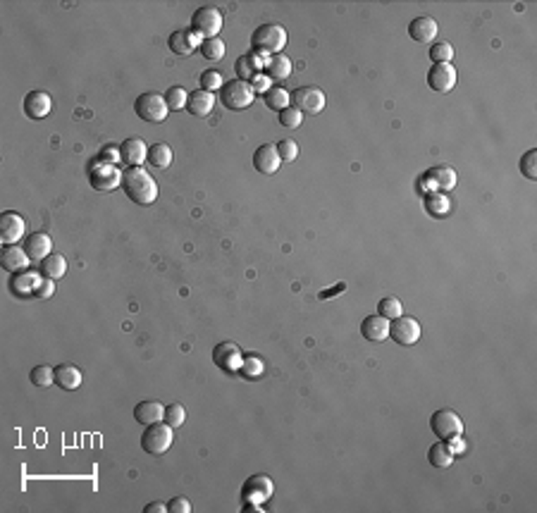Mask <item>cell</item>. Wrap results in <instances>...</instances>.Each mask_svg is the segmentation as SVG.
<instances>
[{
  "label": "cell",
  "instance_id": "cell-1",
  "mask_svg": "<svg viewBox=\"0 0 537 513\" xmlns=\"http://www.w3.org/2000/svg\"><path fill=\"white\" fill-rule=\"evenodd\" d=\"M122 189H125L129 200H134L139 205H151L158 198L156 179L144 167H127L122 172Z\"/></svg>",
  "mask_w": 537,
  "mask_h": 513
},
{
  "label": "cell",
  "instance_id": "cell-2",
  "mask_svg": "<svg viewBox=\"0 0 537 513\" xmlns=\"http://www.w3.org/2000/svg\"><path fill=\"white\" fill-rule=\"evenodd\" d=\"M287 29L282 25H261L251 36V48L256 55H280L287 46Z\"/></svg>",
  "mask_w": 537,
  "mask_h": 513
},
{
  "label": "cell",
  "instance_id": "cell-3",
  "mask_svg": "<svg viewBox=\"0 0 537 513\" xmlns=\"http://www.w3.org/2000/svg\"><path fill=\"white\" fill-rule=\"evenodd\" d=\"M172 439L175 430L168 423H153V425H146L144 435H141V449L151 456H161L172 446Z\"/></svg>",
  "mask_w": 537,
  "mask_h": 513
},
{
  "label": "cell",
  "instance_id": "cell-4",
  "mask_svg": "<svg viewBox=\"0 0 537 513\" xmlns=\"http://www.w3.org/2000/svg\"><path fill=\"white\" fill-rule=\"evenodd\" d=\"M220 98H222V105L229 110H246L251 108L253 98H256V88H253L251 81L234 79L220 88Z\"/></svg>",
  "mask_w": 537,
  "mask_h": 513
},
{
  "label": "cell",
  "instance_id": "cell-5",
  "mask_svg": "<svg viewBox=\"0 0 537 513\" xmlns=\"http://www.w3.org/2000/svg\"><path fill=\"white\" fill-rule=\"evenodd\" d=\"M134 110H137V115L144 122H149V125H158V122H163L170 113L165 96H161V93L156 91L141 93V96L134 100Z\"/></svg>",
  "mask_w": 537,
  "mask_h": 513
},
{
  "label": "cell",
  "instance_id": "cell-6",
  "mask_svg": "<svg viewBox=\"0 0 537 513\" xmlns=\"http://www.w3.org/2000/svg\"><path fill=\"white\" fill-rule=\"evenodd\" d=\"M430 430L435 432V437L440 442H447L451 437H458L463 435V420L456 411L451 409H440L435 411L433 418H430Z\"/></svg>",
  "mask_w": 537,
  "mask_h": 513
},
{
  "label": "cell",
  "instance_id": "cell-7",
  "mask_svg": "<svg viewBox=\"0 0 537 513\" xmlns=\"http://www.w3.org/2000/svg\"><path fill=\"white\" fill-rule=\"evenodd\" d=\"M191 29L198 34L200 39H217L222 29V13L215 8V5H203L198 8L191 17Z\"/></svg>",
  "mask_w": 537,
  "mask_h": 513
},
{
  "label": "cell",
  "instance_id": "cell-8",
  "mask_svg": "<svg viewBox=\"0 0 537 513\" xmlns=\"http://www.w3.org/2000/svg\"><path fill=\"white\" fill-rule=\"evenodd\" d=\"M327 105V96L318 86H301L292 93V108H297L301 115H318Z\"/></svg>",
  "mask_w": 537,
  "mask_h": 513
},
{
  "label": "cell",
  "instance_id": "cell-9",
  "mask_svg": "<svg viewBox=\"0 0 537 513\" xmlns=\"http://www.w3.org/2000/svg\"><path fill=\"white\" fill-rule=\"evenodd\" d=\"M98 165H91L88 170V179L96 191H113V189L122 186V172L115 167L113 163L96 160Z\"/></svg>",
  "mask_w": 537,
  "mask_h": 513
},
{
  "label": "cell",
  "instance_id": "cell-10",
  "mask_svg": "<svg viewBox=\"0 0 537 513\" xmlns=\"http://www.w3.org/2000/svg\"><path fill=\"white\" fill-rule=\"evenodd\" d=\"M423 329H421V322L416 317H409V315H399L397 320L389 322V337H392L397 344L401 346H411L421 339Z\"/></svg>",
  "mask_w": 537,
  "mask_h": 513
},
{
  "label": "cell",
  "instance_id": "cell-11",
  "mask_svg": "<svg viewBox=\"0 0 537 513\" xmlns=\"http://www.w3.org/2000/svg\"><path fill=\"white\" fill-rule=\"evenodd\" d=\"M273 492H275V482L270 480L268 475H253L244 482V487H241V499H244V504L246 501H249V504H263V501L273 497Z\"/></svg>",
  "mask_w": 537,
  "mask_h": 513
},
{
  "label": "cell",
  "instance_id": "cell-12",
  "mask_svg": "<svg viewBox=\"0 0 537 513\" xmlns=\"http://www.w3.org/2000/svg\"><path fill=\"white\" fill-rule=\"evenodd\" d=\"M241 361H244V356H241V349L234 341H220V344L212 349V363H215L222 373H237L241 368Z\"/></svg>",
  "mask_w": 537,
  "mask_h": 513
},
{
  "label": "cell",
  "instance_id": "cell-13",
  "mask_svg": "<svg viewBox=\"0 0 537 513\" xmlns=\"http://www.w3.org/2000/svg\"><path fill=\"white\" fill-rule=\"evenodd\" d=\"M456 67L451 62H437L430 67L428 72V86L437 93H449L454 86H456Z\"/></svg>",
  "mask_w": 537,
  "mask_h": 513
},
{
  "label": "cell",
  "instance_id": "cell-14",
  "mask_svg": "<svg viewBox=\"0 0 537 513\" xmlns=\"http://www.w3.org/2000/svg\"><path fill=\"white\" fill-rule=\"evenodd\" d=\"M25 217L20 213H3L0 215V241L5 246H15L25 239Z\"/></svg>",
  "mask_w": 537,
  "mask_h": 513
},
{
  "label": "cell",
  "instance_id": "cell-15",
  "mask_svg": "<svg viewBox=\"0 0 537 513\" xmlns=\"http://www.w3.org/2000/svg\"><path fill=\"white\" fill-rule=\"evenodd\" d=\"M168 46L177 55H191L193 50L200 48V36L193 29H177L175 34H170Z\"/></svg>",
  "mask_w": 537,
  "mask_h": 513
},
{
  "label": "cell",
  "instance_id": "cell-16",
  "mask_svg": "<svg viewBox=\"0 0 537 513\" xmlns=\"http://www.w3.org/2000/svg\"><path fill=\"white\" fill-rule=\"evenodd\" d=\"M280 153H277L275 144H263L258 146L256 153H253V167L258 170L261 175H275L280 170Z\"/></svg>",
  "mask_w": 537,
  "mask_h": 513
},
{
  "label": "cell",
  "instance_id": "cell-17",
  "mask_svg": "<svg viewBox=\"0 0 537 513\" xmlns=\"http://www.w3.org/2000/svg\"><path fill=\"white\" fill-rule=\"evenodd\" d=\"M120 160L127 167H141V163L149 160V149L141 139H127L120 144Z\"/></svg>",
  "mask_w": 537,
  "mask_h": 513
},
{
  "label": "cell",
  "instance_id": "cell-18",
  "mask_svg": "<svg viewBox=\"0 0 537 513\" xmlns=\"http://www.w3.org/2000/svg\"><path fill=\"white\" fill-rule=\"evenodd\" d=\"M437 22L433 17L423 15V17H416V20L409 25V36L416 41V43H433L437 39Z\"/></svg>",
  "mask_w": 537,
  "mask_h": 513
},
{
  "label": "cell",
  "instance_id": "cell-19",
  "mask_svg": "<svg viewBox=\"0 0 537 513\" xmlns=\"http://www.w3.org/2000/svg\"><path fill=\"white\" fill-rule=\"evenodd\" d=\"M50 249H53V239L43 232H34L25 239V251L32 263H41L43 258H48Z\"/></svg>",
  "mask_w": 537,
  "mask_h": 513
},
{
  "label": "cell",
  "instance_id": "cell-20",
  "mask_svg": "<svg viewBox=\"0 0 537 513\" xmlns=\"http://www.w3.org/2000/svg\"><path fill=\"white\" fill-rule=\"evenodd\" d=\"M50 108H53V100L46 91H32L27 93L25 98V113L27 117L32 120H43V117L50 115Z\"/></svg>",
  "mask_w": 537,
  "mask_h": 513
},
{
  "label": "cell",
  "instance_id": "cell-21",
  "mask_svg": "<svg viewBox=\"0 0 537 513\" xmlns=\"http://www.w3.org/2000/svg\"><path fill=\"white\" fill-rule=\"evenodd\" d=\"M215 108V93L203 91V88H196L193 93H189L186 100V110L193 117H208Z\"/></svg>",
  "mask_w": 537,
  "mask_h": 513
},
{
  "label": "cell",
  "instance_id": "cell-22",
  "mask_svg": "<svg viewBox=\"0 0 537 513\" xmlns=\"http://www.w3.org/2000/svg\"><path fill=\"white\" fill-rule=\"evenodd\" d=\"M389 322L392 320H387V317L380 315V313L368 315L363 320V325H361V334L370 341H385L389 337Z\"/></svg>",
  "mask_w": 537,
  "mask_h": 513
},
{
  "label": "cell",
  "instance_id": "cell-23",
  "mask_svg": "<svg viewBox=\"0 0 537 513\" xmlns=\"http://www.w3.org/2000/svg\"><path fill=\"white\" fill-rule=\"evenodd\" d=\"M134 418L141 425H153V423L165 420V406L161 401H141L134 406Z\"/></svg>",
  "mask_w": 537,
  "mask_h": 513
},
{
  "label": "cell",
  "instance_id": "cell-24",
  "mask_svg": "<svg viewBox=\"0 0 537 513\" xmlns=\"http://www.w3.org/2000/svg\"><path fill=\"white\" fill-rule=\"evenodd\" d=\"M32 263L27 256L25 249H20V246H5L3 249V256H0V265H3V270H8V273H20V270H25L27 265Z\"/></svg>",
  "mask_w": 537,
  "mask_h": 513
},
{
  "label": "cell",
  "instance_id": "cell-25",
  "mask_svg": "<svg viewBox=\"0 0 537 513\" xmlns=\"http://www.w3.org/2000/svg\"><path fill=\"white\" fill-rule=\"evenodd\" d=\"M55 385L64 389V392H74L81 385V370L76 365L62 363L55 368Z\"/></svg>",
  "mask_w": 537,
  "mask_h": 513
},
{
  "label": "cell",
  "instance_id": "cell-26",
  "mask_svg": "<svg viewBox=\"0 0 537 513\" xmlns=\"http://www.w3.org/2000/svg\"><path fill=\"white\" fill-rule=\"evenodd\" d=\"M39 273L46 277V280H62L64 273H67V261H64V256H60V253H55V256L43 258V261L39 263Z\"/></svg>",
  "mask_w": 537,
  "mask_h": 513
},
{
  "label": "cell",
  "instance_id": "cell-27",
  "mask_svg": "<svg viewBox=\"0 0 537 513\" xmlns=\"http://www.w3.org/2000/svg\"><path fill=\"white\" fill-rule=\"evenodd\" d=\"M265 76L273 81H285L289 74H292V60L287 55H273L268 62H265Z\"/></svg>",
  "mask_w": 537,
  "mask_h": 513
},
{
  "label": "cell",
  "instance_id": "cell-28",
  "mask_svg": "<svg viewBox=\"0 0 537 513\" xmlns=\"http://www.w3.org/2000/svg\"><path fill=\"white\" fill-rule=\"evenodd\" d=\"M428 461L433 468H449V465L454 463V453L449 451V446H447V442H437V444L430 446L428 451Z\"/></svg>",
  "mask_w": 537,
  "mask_h": 513
},
{
  "label": "cell",
  "instance_id": "cell-29",
  "mask_svg": "<svg viewBox=\"0 0 537 513\" xmlns=\"http://www.w3.org/2000/svg\"><path fill=\"white\" fill-rule=\"evenodd\" d=\"M172 158H175V153H172V146L170 144H153L149 149V163L153 167L165 170L170 163H172Z\"/></svg>",
  "mask_w": 537,
  "mask_h": 513
},
{
  "label": "cell",
  "instance_id": "cell-30",
  "mask_svg": "<svg viewBox=\"0 0 537 513\" xmlns=\"http://www.w3.org/2000/svg\"><path fill=\"white\" fill-rule=\"evenodd\" d=\"M289 103H292V96H289L282 86H270L268 91H265V105H268L270 110L282 113L285 108H289Z\"/></svg>",
  "mask_w": 537,
  "mask_h": 513
},
{
  "label": "cell",
  "instance_id": "cell-31",
  "mask_svg": "<svg viewBox=\"0 0 537 513\" xmlns=\"http://www.w3.org/2000/svg\"><path fill=\"white\" fill-rule=\"evenodd\" d=\"M425 179H435V184L440 189L449 191V189H454V184H456V172H454L451 167H447V165H442V167L430 170V172L425 175Z\"/></svg>",
  "mask_w": 537,
  "mask_h": 513
},
{
  "label": "cell",
  "instance_id": "cell-32",
  "mask_svg": "<svg viewBox=\"0 0 537 513\" xmlns=\"http://www.w3.org/2000/svg\"><path fill=\"white\" fill-rule=\"evenodd\" d=\"M200 55L205 57V60L210 62H217L225 57V43H222V39H205L200 41Z\"/></svg>",
  "mask_w": 537,
  "mask_h": 513
},
{
  "label": "cell",
  "instance_id": "cell-33",
  "mask_svg": "<svg viewBox=\"0 0 537 513\" xmlns=\"http://www.w3.org/2000/svg\"><path fill=\"white\" fill-rule=\"evenodd\" d=\"M377 313L385 315L387 320H397L399 315H404V303L397 296H385L377 303Z\"/></svg>",
  "mask_w": 537,
  "mask_h": 513
},
{
  "label": "cell",
  "instance_id": "cell-34",
  "mask_svg": "<svg viewBox=\"0 0 537 513\" xmlns=\"http://www.w3.org/2000/svg\"><path fill=\"white\" fill-rule=\"evenodd\" d=\"M425 208H428V213L433 217H442L449 213V198H447L444 193H430V196L425 198Z\"/></svg>",
  "mask_w": 537,
  "mask_h": 513
},
{
  "label": "cell",
  "instance_id": "cell-35",
  "mask_svg": "<svg viewBox=\"0 0 537 513\" xmlns=\"http://www.w3.org/2000/svg\"><path fill=\"white\" fill-rule=\"evenodd\" d=\"M29 377H32V385L34 387H50L53 382H55V368H50V365H36V368L29 373Z\"/></svg>",
  "mask_w": 537,
  "mask_h": 513
},
{
  "label": "cell",
  "instance_id": "cell-36",
  "mask_svg": "<svg viewBox=\"0 0 537 513\" xmlns=\"http://www.w3.org/2000/svg\"><path fill=\"white\" fill-rule=\"evenodd\" d=\"M184 420H186V409H184V406H182V404L165 406V423H168L170 427H172V430L182 427V425H184Z\"/></svg>",
  "mask_w": 537,
  "mask_h": 513
},
{
  "label": "cell",
  "instance_id": "cell-37",
  "mask_svg": "<svg viewBox=\"0 0 537 513\" xmlns=\"http://www.w3.org/2000/svg\"><path fill=\"white\" fill-rule=\"evenodd\" d=\"M186 100H189V93L182 86H170L168 93H165V103H168L170 110L186 108Z\"/></svg>",
  "mask_w": 537,
  "mask_h": 513
},
{
  "label": "cell",
  "instance_id": "cell-38",
  "mask_svg": "<svg viewBox=\"0 0 537 513\" xmlns=\"http://www.w3.org/2000/svg\"><path fill=\"white\" fill-rule=\"evenodd\" d=\"M198 84H200V88H203V91L215 93V91H220V88L225 86V81H222V74L217 72V69H205V72L200 74Z\"/></svg>",
  "mask_w": 537,
  "mask_h": 513
},
{
  "label": "cell",
  "instance_id": "cell-39",
  "mask_svg": "<svg viewBox=\"0 0 537 513\" xmlns=\"http://www.w3.org/2000/svg\"><path fill=\"white\" fill-rule=\"evenodd\" d=\"M239 373L246 377V380H258L263 375V361L258 356H249L241 361V368Z\"/></svg>",
  "mask_w": 537,
  "mask_h": 513
},
{
  "label": "cell",
  "instance_id": "cell-40",
  "mask_svg": "<svg viewBox=\"0 0 537 513\" xmlns=\"http://www.w3.org/2000/svg\"><path fill=\"white\" fill-rule=\"evenodd\" d=\"M253 64H258V55L256 53H249V55H241L239 60H237V74H239V79L241 81H251V76H253V72H256V67Z\"/></svg>",
  "mask_w": 537,
  "mask_h": 513
},
{
  "label": "cell",
  "instance_id": "cell-41",
  "mask_svg": "<svg viewBox=\"0 0 537 513\" xmlns=\"http://www.w3.org/2000/svg\"><path fill=\"white\" fill-rule=\"evenodd\" d=\"M275 149H277V153H280V160L282 163H294L299 158V146H297V141H292V139L277 141Z\"/></svg>",
  "mask_w": 537,
  "mask_h": 513
},
{
  "label": "cell",
  "instance_id": "cell-42",
  "mask_svg": "<svg viewBox=\"0 0 537 513\" xmlns=\"http://www.w3.org/2000/svg\"><path fill=\"white\" fill-rule=\"evenodd\" d=\"M521 172H523L525 179H530V182L537 179V151L535 149H530L521 158Z\"/></svg>",
  "mask_w": 537,
  "mask_h": 513
},
{
  "label": "cell",
  "instance_id": "cell-43",
  "mask_svg": "<svg viewBox=\"0 0 537 513\" xmlns=\"http://www.w3.org/2000/svg\"><path fill=\"white\" fill-rule=\"evenodd\" d=\"M451 57H454V48H451V43H447V41H440V43H435L433 48H430V60L435 64L451 62Z\"/></svg>",
  "mask_w": 537,
  "mask_h": 513
},
{
  "label": "cell",
  "instance_id": "cell-44",
  "mask_svg": "<svg viewBox=\"0 0 537 513\" xmlns=\"http://www.w3.org/2000/svg\"><path fill=\"white\" fill-rule=\"evenodd\" d=\"M301 120H304V115H301L297 108H292V105H289V108H285V110L280 113V125L287 127V129H297V127H301Z\"/></svg>",
  "mask_w": 537,
  "mask_h": 513
},
{
  "label": "cell",
  "instance_id": "cell-45",
  "mask_svg": "<svg viewBox=\"0 0 537 513\" xmlns=\"http://www.w3.org/2000/svg\"><path fill=\"white\" fill-rule=\"evenodd\" d=\"M53 292H55V282L53 280H41L39 282V287H36V292H34V296L36 299H50L53 296Z\"/></svg>",
  "mask_w": 537,
  "mask_h": 513
},
{
  "label": "cell",
  "instance_id": "cell-46",
  "mask_svg": "<svg viewBox=\"0 0 537 513\" xmlns=\"http://www.w3.org/2000/svg\"><path fill=\"white\" fill-rule=\"evenodd\" d=\"M168 511L170 513H191V501L184 497H175L168 504Z\"/></svg>",
  "mask_w": 537,
  "mask_h": 513
},
{
  "label": "cell",
  "instance_id": "cell-47",
  "mask_svg": "<svg viewBox=\"0 0 537 513\" xmlns=\"http://www.w3.org/2000/svg\"><path fill=\"white\" fill-rule=\"evenodd\" d=\"M447 446H449V451L456 456V453H463L465 451V442H463V437L458 435V437H451V439H447Z\"/></svg>",
  "mask_w": 537,
  "mask_h": 513
},
{
  "label": "cell",
  "instance_id": "cell-48",
  "mask_svg": "<svg viewBox=\"0 0 537 513\" xmlns=\"http://www.w3.org/2000/svg\"><path fill=\"white\" fill-rule=\"evenodd\" d=\"M168 511V504H161V501H153V504H149L144 509V513H165Z\"/></svg>",
  "mask_w": 537,
  "mask_h": 513
}]
</instances>
